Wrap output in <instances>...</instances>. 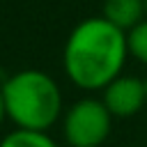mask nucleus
Returning a JSON list of instances; mask_svg holds the SVG:
<instances>
[{
	"mask_svg": "<svg viewBox=\"0 0 147 147\" xmlns=\"http://www.w3.org/2000/svg\"><path fill=\"white\" fill-rule=\"evenodd\" d=\"M126 57V32L108 23L103 16H92L80 21L69 32L62 53V67L76 87L96 92L122 74Z\"/></svg>",
	"mask_w": 147,
	"mask_h": 147,
	"instance_id": "1",
	"label": "nucleus"
},
{
	"mask_svg": "<svg viewBox=\"0 0 147 147\" xmlns=\"http://www.w3.org/2000/svg\"><path fill=\"white\" fill-rule=\"evenodd\" d=\"M2 96L7 119L16 129L48 131L62 117V92L53 76L39 69H21L5 78Z\"/></svg>",
	"mask_w": 147,
	"mask_h": 147,
	"instance_id": "2",
	"label": "nucleus"
},
{
	"mask_svg": "<svg viewBox=\"0 0 147 147\" xmlns=\"http://www.w3.org/2000/svg\"><path fill=\"white\" fill-rule=\"evenodd\" d=\"M113 126V115L101 99L85 96L62 115V133L69 147H101Z\"/></svg>",
	"mask_w": 147,
	"mask_h": 147,
	"instance_id": "3",
	"label": "nucleus"
},
{
	"mask_svg": "<svg viewBox=\"0 0 147 147\" xmlns=\"http://www.w3.org/2000/svg\"><path fill=\"white\" fill-rule=\"evenodd\" d=\"M101 101L113 117H133L147 103V83L136 76L119 74L101 90Z\"/></svg>",
	"mask_w": 147,
	"mask_h": 147,
	"instance_id": "4",
	"label": "nucleus"
},
{
	"mask_svg": "<svg viewBox=\"0 0 147 147\" xmlns=\"http://www.w3.org/2000/svg\"><path fill=\"white\" fill-rule=\"evenodd\" d=\"M108 23L129 32L145 16V0H103V14Z\"/></svg>",
	"mask_w": 147,
	"mask_h": 147,
	"instance_id": "5",
	"label": "nucleus"
},
{
	"mask_svg": "<svg viewBox=\"0 0 147 147\" xmlns=\"http://www.w3.org/2000/svg\"><path fill=\"white\" fill-rule=\"evenodd\" d=\"M0 147H57V142L46 131L14 129L0 140Z\"/></svg>",
	"mask_w": 147,
	"mask_h": 147,
	"instance_id": "6",
	"label": "nucleus"
},
{
	"mask_svg": "<svg viewBox=\"0 0 147 147\" xmlns=\"http://www.w3.org/2000/svg\"><path fill=\"white\" fill-rule=\"evenodd\" d=\"M126 44H129V55L147 64V18H142L136 28L126 32Z\"/></svg>",
	"mask_w": 147,
	"mask_h": 147,
	"instance_id": "7",
	"label": "nucleus"
},
{
	"mask_svg": "<svg viewBox=\"0 0 147 147\" xmlns=\"http://www.w3.org/2000/svg\"><path fill=\"white\" fill-rule=\"evenodd\" d=\"M7 119V106H5V96H2V87H0V126Z\"/></svg>",
	"mask_w": 147,
	"mask_h": 147,
	"instance_id": "8",
	"label": "nucleus"
},
{
	"mask_svg": "<svg viewBox=\"0 0 147 147\" xmlns=\"http://www.w3.org/2000/svg\"><path fill=\"white\" fill-rule=\"evenodd\" d=\"M145 16H147V0H145Z\"/></svg>",
	"mask_w": 147,
	"mask_h": 147,
	"instance_id": "9",
	"label": "nucleus"
},
{
	"mask_svg": "<svg viewBox=\"0 0 147 147\" xmlns=\"http://www.w3.org/2000/svg\"><path fill=\"white\" fill-rule=\"evenodd\" d=\"M145 83H147V80H145Z\"/></svg>",
	"mask_w": 147,
	"mask_h": 147,
	"instance_id": "10",
	"label": "nucleus"
}]
</instances>
